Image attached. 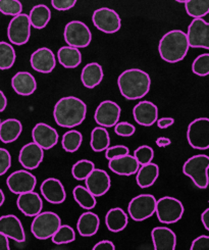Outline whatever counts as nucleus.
<instances>
[{
	"label": "nucleus",
	"instance_id": "1",
	"mask_svg": "<svg viewBox=\"0 0 209 250\" xmlns=\"http://www.w3.org/2000/svg\"><path fill=\"white\" fill-rule=\"evenodd\" d=\"M87 115L85 102L75 96L61 98L53 109L55 123L63 128H75L82 124Z\"/></svg>",
	"mask_w": 209,
	"mask_h": 250
},
{
	"label": "nucleus",
	"instance_id": "2",
	"mask_svg": "<svg viewBox=\"0 0 209 250\" xmlns=\"http://www.w3.org/2000/svg\"><path fill=\"white\" fill-rule=\"evenodd\" d=\"M121 94L127 100L145 97L151 87L150 76L140 69H129L123 72L118 79Z\"/></svg>",
	"mask_w": 209,
	"mask_h": 250
},
{
	"label": "nucleus",
	"instance_id": "3",
	"mask_svg": "<svg viewBox=\"0 0 209 250\" xmlns=\"http://www.w3.org/2000/svg\"><path fill=\"white\" fill-rule=\"evenodd\" d=\"M189 48L187 33L182 30H171L166 33L158 44L160 58L169 63L183 61L187 55Z\"/></svg>",
	"mask_w": 209,
	"mask_h": 250
},
{
	"label": "nucleus",
	"instance_id": "4",
	"mask_svg": "<svg viewBox=\"0 0 209 250\" xmlns=\"http://www.w3.org/2000/svg\"><path fill=\"white\" fill-rule=\"evenodd\" d=\"M209 156L206 154H197L186 162L183 166L184 175L193 181L195 186L199 189H206L209 185Z\"/></svg>",
	"mask_w": 209,
	"mask_h": 250
},
{
	"label": "nucleus",
	"instance_id": "5",
	"mask_svg": "<svg viewBox=\"0 0 209 250\" xmlns=\"http://www.w3.org/2000/svg\"><path fill=\"white\" fill-rule=\"evenodd\" d=\"M62 225L60 215L52 211L40 212L35 215L31 225V232L39 240H47Z\"/></svg>",
	"mask_w": 209,
	"mask_h": 250
},
{
	"label": "nucleus",
	"instance_id": "6",
	"mask_svg": "<svg viewBox=\"0 0 209 250\" xmlns=\"http://www.w3.org/2000/svg\"><path fill=\"white\" fill-rule=\"evenodd\" d=\"M184 211L183 203L175 197L165 196L156 201L155 213L158 221L162 224H175L179 222L183 218Z\"/></svg>",
	"mask_w": 209,
	"mask_h": 250
},
{
	"label": "nucleus",
	"instance_id": "7",
	"mask_svg": "<svg viewBox=\"0 0 209 250\" xmlns=\"http://www.w3.org/2000/svg\"><path fill=\"white\" fill-rule=\"evenodd\" d=\"M64 41L68 46L76 48H85L92 41V34L88 26L81 21L67 22L63 32Z\"/></svg>",
	"mask_w": 209,
	"mask_h": 250
},
{
	"label": "nucleus",
	"instance_id": "8",
	"mask_svg": "<svg viewBox=\"0 0 209 250\" xmlns=\"http://www.w3.org/2000/svg\"><path fill=\"white\" fill-rule=\"evenodd\" d=\"M156 198L151 194H140L134 197L127 207V212L133 221L142 222L155 213Z\"/></svg>",
	"mask_w": 209,
	"mask_h": 250
},
{
	"label": "nucleus",
	"instance_id": "9",
	"mask_svg": "<svg viewBox=\"0 0 209 250\" xmlns=\"http://www.w3.org/2000/svg\"><path fill=\"white\" fill-rule=\"evenodd\" d=\"M187 139L194 149L206 150L209 148V119L199 118L188 126Z\"/></svg>",
	"mask_w": 209,
	"mask_h": 250
},
{
	"label": "nucleus",
	"instance_id": "10",
	"mask_svg": "<svg viewBox=\"0 0 209 250\" xmlns=\"http://www.w3.org/2000/svg\"><path fill=\"white\" fill-rule=\"evenodd\" d=\"M7 37L10 43L18 46L28 43L31 37V22L27 14H20L9 21Z\"/></svg>",
	"mask_w": 209,
	"mask_h": 250
},
{
	"label": "nucleus",
	"instance_id": "11",
	"mask_svg": "<svg viewBox=\"0 0 209 250\" xmlns=\"http://www.w3.org/2000/svg\"><path fill=\"white\" fill-rule=\"evenodd\" d=\"M92 21L99 31L106 34L117 33L122 27V20L119 14L108 7L96 9L92 15Z\"/></svg>",
	"mask_w": 209,
	"mask_h": 250
},
{
	"label": "nucleus",
	"instance_id": "12",
	"mask_svg": "<svg viewBox=\"0 0 209 250\" xmlns=\"http://www.w3.org/2000/svg\"><path fill=\"white\" fill-rule=\"evenodd\" d=\"M122 109L117 102L104 100L97 106L94 119L96 123L104 128H112L120 122Z\"/></svg>",
	"mask_w": 209,
	"mask_h": 250
},
{
	"label": "nucleus",
	"instance_id": "13",
	"mask_svg": "<svg viewBox=\"0 0 209 250\" xmlns=\"http://www.w3.org/2000/svg\"><path fill=\"white\" fill-rule=\"evenodd\" d=\"M187 37L190 47L209 50V22L203 19H194L188 27Z\"/></svg>",
	"mask_w": 209,
	"mask_h": 250
},
{
	"label": "nucleus",
	"instance_id": "14",
	"mask_svg": "<svg viewBox=\"0 0 209 250\" xmlns=\"http://www.w3.org/2000/svg\"><path fill=\"white\" fill-rule=\"evenodd\" d=\"M6 185L10 192L20 195L22 193L34 191L37 185V179L31 172L26 169H20L8 176Z\"/></svg>",
	"mask_w": 209,
	"mask_h": 250
},
{
	"label": "nucleus",
	"instance_id": "15",
	"mask_svg": "<svg viewBox=\"0 0 209 250\" xmlns=\"http://www.w3.org/2000/svg\"><path fill=\"white\" fill-rule=\"evenodd\" d=\"M86 188L95 197L103 196L108 192L111 186L109 175L101 168H94L92 173L85 179Z\"/></svg>",
	"mask_w": 209,
	"mask_h": 250
},
{
	"label": "nucleus",
	"instance_id": "16",
	"mask_svg": "<svg viewBox=\"0 0 209 250\" xmlns=\"http://www.w3.org/2000/svg\"><path fill=\"white\" fill-rule=\"evenodd\" d=\"M32 138L44 150H48L59 143V133L49 125L39 123L33 128Z\"/></svg>",
	"mask_w": 209,
	"mask_h": 250
},
{
	"label": "nucleus",
	"instance_id": "17",
	"mask_svg": "<svg viewBox=\"0 0 209 250\" xmlns=\"http://www.w3.org/2000/svg\"><path fill=\"white\" fill-rule=\"evenodd\" d=\"M44 160V149L35 142L22 146L19 154V162L26 169H36Z\"/></svg>",
	"mask_w": 209,
	"mask_h": 250
},
{
	"label": "nucleus",
	"instance_id": "18",
	"mask_svg": "<svg viewBox=\"0 0 209 250\" xmlns=\"http://www.w3.org/2000/svg\"><path fill=\"white\" fill-rule=\"evenodd\" d=\"M33 70L41 74H50L56 65L53 51L47 47H42L34 51L30 60Z\"/></svg>",
	"mask_w": 209,
	"mask_h": 250
},
{
	"label": "nucleus",
	"instance_id": "19",
	"mask_svg": "<svg viewBox=\"0 0 209 250\" xmlns=\"http://www.w3.org/2000/svg\"><path fill=\"white\" fill-rule=\"evenodd\" d=\"M0 232L19 243H22L26 240L24 227L15 214H6L0 217Z\"/></svg>",
	"mask_w": 209,
	"mask_h": 250
},
{
	"label": "nucleus",
	"instance_id": "20",
	"mask_svg": "<svg viewBox=\"0 0 209 250\" xmlns=\"http://www.w3.org/2000/svg\"><path fill=\"white\" fill-rule=\"evenodd\" d=\"M44 199L51 204H61L66 198L65 189L59 179L48 178L42 182L40 186Z\"/></svg>",
	"mask_w": 209,
	"mask_h": 250
},
{
	"label": "nucleus",
	"instance_id": "21",
	"mask_svg": "<svg viewBox=\"0 0 209 250\" xmlns=\"http://www.w3.org/2000/svg\"><path fill=\"white\" fill-rule=\"evenodd\" d=\"M133 116L140 126L151 127L158 120V108L153 102L148 100L140 101L133 108Z\"/></svg>",
	"mask_w": 209,
	"mask_h": 250
},
{
	"label": "nucleus",
	"instance_id": "22",
	"mask_svg": "<svg viewBox=\"0 0 209 250\" xmlns=\"http://www.w3.org/2000/svg\"><path fill=\"white\" fill-rule=\"evenodd\" d=\"M17 206L26 217H35L42 211L43 201L38 193L30 191L19 195Z\"/></svg>",
	"mask_w": 209,
	"mask_h": 250
},
{
	"label": "nucleus",
	"instance_id": "23",
	"mask_svg": "<svg viewBox=\"0 0 209 250\" xmlns=\"http://www.w3.org/2000/svg\"><path fill=\"white\" fill-rule=\"evenodd\" d=\"M108 167L114 174L120 176H132L137 174L140 168V164L135 158L134 155L125 154L117 158H112L109 161Z\"/></svg>",
	"mask_w": 209,
	"mask_h": 250
},
{
	"label": "nucleus",
	"instance_id": "24",
	"mask_svg": "<svg viewBox=\"0 0 209 250\" xmlns=\"http://www.w3.org/2000/svg\"><path fill=\"white\" fill-rule=\"evenodd\" d=\"M155 250H175L177 246V236L167 227H156L151 232Z\"/></svg>",
	"mask_w": 209,
	"mask_h": 250
},
{
	"label": "nucleus",
	"instance_id": "25",
	"mask_svg": "<svg viewBox=\"0 0 209 250\" xmlns=\"http://www.w3.org/2000/svg\"><path fill=\"white\" fill-rule=\"evenodd\" d=\"M11 87L21 96H30L37 89L36 79L29 72H19L11 79Z\"/></svg>",
	"mask_w": 209,
	"mask_h": 250
},
{
	"label": "nucleus",
	"instance_id": "26",
	"mask_svg": "<svg viewBox=\"0 0 209 250\" xmlns=\"http://www.w3.org/2000/svg\"><path fill=\"white\" fill-rule=\"evenodd\" d=\"M100 226V219L94 212L87 211L80 215L77 223V229L81 236L92 237L94 236Z\"/></svg>",
	"mask_w": 209,
	"mask_h": 250
},
{
	"label": "nucleus",
	"instance_id": "27",
	"mask_svg": "<svg viewBox=\"0 0 209 250\" xmlns=\"http://www.w3.org/2000/svg\"><path fill=\"white\" fill-rule=\"evenodd\" d=\"M104 77L102 66L97 62H91L84 66L81 73V81L88 89H93L98 86Z\"/></svg>",
	"mask_w": 209,
	"mask_h": 250
},
{
	"label": "nucleus",
	"instance_id": "28",
	"mask_svg": "<svg viewBox=\"0 0 209 250\" xmlns=\"http://www.w3.org/2000/svg\"><path fill=\"white\" fill-rule=\"evenodd\" d=\"M129 223V217L121 208H114L107 211L105 215V224L110 232L119 233L125 230Z\"/></svg>",
	"mask_w": 209,
	"mask_h": 250
},
{
	"label": "nucleus",
	"instance_id": "29",
	"mask_svg": "<svg viewBox=\"0 0 209 250\" xmlns=\"http://www.w3.org/2000/svg\"><path fill=\"white\" fill-rule=\"evenodd\" d=\"M22 132V125L17 119H7L0 124V140L8 144L15 142Z\"/></svg>",
	"mask_w": 209,
	"mask_h": 250
},
{
	"label": "nucleus",
	"instance_id": "30",
	"mask_svg": "<svg viewBox=\"0 0 209 250\" xmlns=\"http://www.w3.org/2000/svg\"><path fill=\"white\" fill-rule=\"evenodd\" d=\"M159 176V167L156 164L150 163L142 166L138 169L136 181L138 186L145 189L152 186Z\"/></svg>",
	"mask_w": 209,
	"mask_h": 250
},
{
	"label": "nucleus",
	"instance_id": "31",
	"mask_svg": "<svg viewBox=\"0 0 209 250\" xmlns=\"http://www.w3.org/2000/svg\"><path fill=\"white\" fill-rule=\"evenodd\" d=\"M57 58L60 63L65 69H76L82 62V53L79 48L73 46L62 47L57 52Z\"/></svg>",
	"mask_w": 209,
	"mask_h": 250
},
{
	"label": "nucleus",
	"instance_id": "32",
	"mask_svg": "<svg viewBox=\"0 0 209 250\" xmlns=\"http://www.w3.org/2000/svg\"><path fill=\"white\" fill-rule=\"evenodd\" d=\"M31 26L35 29H44L47 26L51 19V11L49 7L45 4L35 5L29 15Z\"/></svg>",
	"mask_w": 209,
	"mask_h": 250
},
{
	"label": "nucleus",
	"instance_id": "33",
	"mask_svg": "<svg viewBox=\"0 0 209 250\" xmlns=\"http://www.w3.org/2000/svg\"><path fill=\"white\" fill-rule=\"evenodd\" d=\"M91 148L95 152H102L110 146V137L106 128L96 127L91 132Z\"/></svg>",
	"mask_w": 209,
	"mask_h": 250
},
{
	"label": "nucleus",
	"instance_id": "34",
	"mask_svg": "<svg viewBox=\"0 0 209 250\" xmlns=\"http://www.w3.org/2000/svg\"><path fill=\"white\" fill-rule=\"evenodd\" d=\"M73 195L79 206L86 210L93 209L96 207V197L84 186H76Z\"/></svg>",
	"mask_w": 209,
	"mask_h": 250
},
{
	"label": "nucleus",
	"instance_id": "35",
	"mask_svg": "<svg viewBox=\"0 0 209 250\" xmlns=\"http://www.w3.org/2000/svg\"><path fill=\"white\" fill-rule=\"evenodd\" d=\"M185 8L193 19H202L209 14V0H187Z\"/></svg>",
	"mask_w": 209,
	"mask_h": 250
},
{
	"label": "nucleus",
	"instance_id": "36",
	"mask_svg": "<svg viewBox=\"0 0 209 250\" xmlns=\"http://www.w3.org/2000/svg\"><path fill=\"white\" fill-rule=\"evenodd\" d=\"M17 54L13 45L0 41V70H9L16 62Z\"/></svg>",
	"mask_w": 209,
	"mask_h": 250
},
{
	"label": "nucleus",
	"instance_id": "37",
	"mask_svg": "<svg viewBox=\"0 0 209 250\" xmlns=\"http://www.w3.org/2000/svg\"><path fill=\"white\" fill-rule=\"evenodd\" d=\"M83 142V135L77 130L67 131L63 134L62 145L63 148L69 153H73L79 150Z\"/></svg>",
	"mask_w": 209,
	"mask_h": 250
},
{
	"label": "nucleus",
	"instance_id": "38",
	"mask_svg": "<svg viewBox=\"0 0 209 250\" xmlns=\"http://www.w3.org/2000/svg\"><path fill=\"white\" fill-rule=\"evenodd\" d=\"M51 240L56 245L72 243L76 240V232L68 225H61L57 231L52 235Z\"/></svg>",
	"mask_w": 209,
	"mask_h": 250
},
{
	"label": "nucleus",
	"instance_id": "39",
	"mask_svg": "<svg viewBox=\"0 0 209 250\" xmlns=\"http://www.w3.org/2000/svg\"><path fill=\"white\" fill-rule=\"evenodd\" d=\"M95 168L93 162L88 160H81L77 162L72 168V175L77 181H84Z\"/></svg>",
	"mask_w": 209,
	"mask_h": 250
},
{
	"label": "nucleus",
	"instance_id": "40",
	"mask_svg": "<svg viewBox=\"0 0 209 250\" xmlns=\"http://www.w3.org/2000/svg\"><path fill=\"white\" fill-rule=\"evenodd\" d=\"M192 72L199 76L206 77L209 75V53L200 54L192 63Z\"/></svg>",
	"mask_w": 209,
	"mask_h": 250
},
{
	"label": "nucleus",
	"instance_id": "41",
	"mask_svg": "<svg viewBox=\"0 0 209 250\" xmlns=\"http://www.w3.org/2000/svg\"><path fill=\"white\" fill-rule=\"evenodd\" d=\"M22 4L20 0H0V13L5 16L16 17L21 14Z\"/></svg>",
	"mask_w": 209,
	"mask_h": 250
},
{
	"label": "nucleus",
	"instance_id": "42",
	"mask_svg": "<svg viewBox=\"0 0 209 250\" xmlns=\"http://www.w3.org/2000/svg\"><path fill=\"white\" fill-rule=\"evenodd\" d=\"M134 156L140 166H144L147 164L152 163L154 158V151L148 145H142L134 151Z\"/></svg>",
	"mask_w": 209,
	"mask_h": 250
},
{
	"label": "nucleus",
	"instance_id": "43",
	"mask_svg": "<svg viewBox=\"0 0 209 250\" xmlns=\"http://www.w3.org/2000/svg\"><path fill=\"white\" fill-rule=\"evenodd\" d=\"M114 132L121 137H131L136 132V128L134 125L127 122H119L114 126Z\"/></svg>",
	"mask_w": 209,
	"mask_h": 250
},
{
	"label": "nucleus",
	"instance_id": "44",
	"mask_svg": "<svg viewBox=\"0 0 209 250\" xmlns=\"http://www.w3.org/2000/svg\"><path fill=\"white\" fill-rule=\"evenodd\" d=\"M130 153L129 147H126L125 145H115L112 147H108V148L105 150V157L108 161L112 160V158H117L125 154Z\"/></svg>",
	"mask_w": 209,
	"mask_h": 250
},
{
	"label": "nucleus",
	"instance_id": "45",
	"mask_svg": "<svg viewBox=\"0 0 209 250\" xmlns=\"http://www.w3.org/2000/svg\"><path fill=\"white\" fill-rule=\"evenodd\" d=\"M11 167V155L8 150L0 147V176H3Z\"/></svg>",
	"mask_w": 209,
	"mask_h": 250
},
{
	"label": "nucleus",
	"instance_id": "46",
	"mask_svg": "<svg viewBox=\"0 0 209 250\" xmlns=\"http://www.w3.org/2000/svg\"><path fill=\"white\" fill-rule=\"evenodd\" d=\"M78 0H51L52 6L60 11H64L73 8Z\"/></svg>",
	"mask_w": 209,
	"mask_h": 250
},
{
	"label": "nucleus",
	"instance_id": "47",
	"mask_svg": "<svg viewBox=\"0 0 209 250\" xmlns=\"http://www.w3.org/2000/svg\"><path fill=\"white\" fill-rule=\"evenodd\" d=\"M191 250H209V236L202 235L192 242Z\"/></svg>",
	"mask_w": 209,
	"mask_h": 250
},
{
	"label": "nucleus",
	"instance_id": "48",
	"mask_svg": "<svg viewBox=\"0 0 209 250\" xmlns=\"http://www.w3.org/2000/svg\"><path fill=\"white\" fill-rule=\"evenodd\" d=\"M114 249H115L114 244L109 240H102L93 247V250H114Z\"/></svg>",
	"mask_w": 209,
	"mask_h": 250
},
{
	"label": "nucleus",
	"instance_id": "49",
	"mask_svg": "<svg viewBox=\"0 0 209 250\" xmlns=\"http://www.w3.org/2000/svg\"><path fill=\"white\" fill-rule=\"evenodd\" d=\"M157 127L159 129H167L175 124V119L172 118H161L156 121Z\"/></svg>",
	"mask_w": 209,
	"mask_h": 250
},
{
	"label": "nucleus",
	"instance_id": "50",
	"mask_svg": "<svg viewBox=\"0 0 209 250\" xmlns=\"http://www.w3.org/2000/svg\"><path fill=\"white\" fill-rule=\"evenodd\" d=\"M9 241H8V237L5 236L0 232V250H9Z\"/></svg>",
	"mask_w": 209,
	"mask_h": 250
},
{
	"label": "nucleus",
	"instance_id": "51",
	"mask_svg": "<svg viewBox=\"0 0 209 250\" xmlns=\"http://www.w3.org/2000/svg\"><path fill=\"white\" fill-rule=\"evenodd\" d=\"M201 221L204 226V228L209 231V208L205 209L201 214Z\"/></svg>",
	"mask_w": 209,
	"mask_h": 250
},
{
	"label": "nucleus",
	"instance_id": "52",
	"mask_svg": "<svg viewBox=\"0 0 209 250\" xmlns=\"http://www.w3.org/2000/svg\"><path fill=\"white\" fill-rule=\"evenodd\" d=\"M7 106V99L4 93L2 92V90H0V112H2L5 110Z\"/></svg>",
	"mask_w": 209,
	"mask_h": 250
},
{
	"label": "nucleus",
	"instance_id": "53",
	"mask_svg": "<svg viewBox=\"0 0 209 250\" xmlns=\"http://www.w3.org/2000/svg\"><path fill=\"white\" fill-rule=\"evenodd\" d=\"M171 144V141L169 138L167 137H159L156 139V145L158 147H167Z\"/></svg>",
	"mask_w": 209,
	"mask_h": 250
},
{
	"label": "nucleus",
	"instance_id": "54",
	"mask_svg": "<svg viewBox=\"0 0 209 250\" xmlns=\"http://www.w3.org/2000/svg\"><path fill=\"white\" fill-rule=\"evenodd\" d=\"M4 201H5V195H4L3 191L0 189V207H2V204L4 203Z\"/></svg>",
	"mask_w": 209,
	"mask_h": 250
},
{
	"label": "nucleus",
	"instance_id": "55",
	"mask_svg": "<svg viewBox=\"0 0 209 250\" xmlns=\"http://www.w3.org/2000/svg\"><path fill=\"white\" fill-rule=\"evenodd\" d=\"M177 2H179V3H185L186 1H187V0H176Z\"/></svg>",
	"mask_w": 209,
	"mask_h": 250
},
{
	"label": "nucleus",
	"instance_id": "56",
	"mask_svg": "<svg viewBox=\"0 0 209 250\" xmlns=\"http://www.w3.org/2000/svg\"><path fill=\"white\" fill-rule=\"evenodd\" d=\"M0 124H1V120H0Z\"/></svg>",
	"mask_w": 209,
	"mask_h": 250
},
{
	"label": "nucleus",
	"instance_id": "57",
	"mask_svg": "<svg viewBox=\"0 0 209 250\" xmlns=\"http://www.w3.org/2000/svg\"><path fill=\"white\" fill-rule=\"evenodd\" d=\"M208 202H209V201H208Z\"/></svg>",
	"mask_w": 209,
	"mask_h": 250
}]
</instances>
